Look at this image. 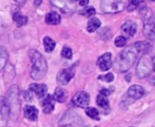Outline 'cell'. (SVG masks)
Masks as SVG:
<instances>
[{"label":"cell","instance_id":"6da1fadb","mask_svg":"<svg viewBox=\"0 0 155 127\" xmlns=\"http://www.w3.org/2000/svg\"><path fill=\"white\" fill-rule=\"evenodd\" d=\"M151 47V45L147 42H137L127 46L116 56L114 65V69L120 73L127 72L135 63L138 55L148 52Z\"/></svg>","mask_w":155,"mask_h":127},{"label":"cell","instance_id":"7a4b0ae2","mask_svg":"<svg viewBox=\"0 0 155 127\" xmlns=\"http://www.w3.org/2000/svg\"><path fill=\"white\" fill-rule=\"evenodd\" d=\"M2 109H3V112L1 114L2 118L5 116L12 117V118H15L16 116L18 117L19 110H20V101H19V91L16 85H12L9 88L3 101Z\"/></svg>","mask_w":155,"mask_h":127},{"label":"cell","instance_id":"3957f363","mask_svg":"<svg viewBox=\"0 0 155 127\" xmlns=\"http://www.w3.org/2000/svg\"><path fill=\"white\" fill-rule=\"evenodd\" d=\"M29 57L32 63L30 72L31 77L34 80L43 79L47 73V63L45 58L35 49L29 51Z\"/></svg>","mask_w":155,"mask_h":127},{"label":"cell","instance_id":"277c9868","mask_svg":"<svg viewBox=\"0 0 155 127\" xmlns=\"http://www.w3.org/2000/svg\"><path fill=\"white\" fill-rule=\"evenodd\" d=\"M154 60L149 54H143L136 66V76L139 79L145 78L151 75L153 70Z\"/></svg>","mask_w":155,"mask_h":127},{"label":"cell","instance_id":"5b68a950","mask_svg":"<svg viewBox=\"0 0 155 127\" xmlns=\"http://www.w3.org/2000/svg\"><path fill=\"white\" fill-rule=\"evenodd\" d=\"M140 15L143 17V21H144V27H143L144 35L149 40L153 41L155 38V23L151 9L147 7H143L140 11Z\"/></svg>","mask_w":155,"mask_h":127},{"label":"cell","instance_id":"8992f818","mask_svg":"<svg viewBox=\"0 0 155 127\" xmlns=\"http://www.w3.org/2000/svg\"><path fill=\"white\" fill-rule=\"evenodd\" d=\"M126 4L124 0H101L100 8L105 14L121 13L125 9Z\"/></svg>","mask_w":155,"mask_h":127},{"label":"cell","instance_id":"52a82bcc","mask_svg":"<svg viewBox=\"0 0 155 127\" xmlns=\"http://www.w3.org/2000/svg\"><path fill=\"white\" fill-rule=\"evenodd\" d=\"M83 125V119L77 113L74 111L66 112L59 123V125L61 126H82Z\"/></svg>","mask_w":155,"mask_h":127},{"label":"cell","instance_id":"ba28073f","mask_svg":"<svg viewBox=\"0 0 155 127\" xmlns=\"http://www.w3.org/2000/svg\"><path fill=\"white\" fill-rule=\"evenodd\" d=\"M51 3L64 14H73L76 10L75 2L73 0H51Z\"/></svg>","mask_w":155,"mask_h":127},{"label":"cell","instance_id":"9c48e42d","mask_svg":"<svg viewBox=\"0 0 155 127\" xmlns=\"http://www.w3.org/2000/svg\"><path fill=\"white\" fill-rule=\"evenodd\" d=\"M75 65H73L69 68H65L61 70L58 74H57V83L61 85H66L71 79L74 77V74H75Z\"/></svg>","mask_w":155,"mask_h":127},{"label":"cell","instance_id":"30bf717a","mask_svg":"<svg viewBox=\"0 0 155 127\" xmlns=\"http://www.w3.org/2000/svg\"><path fill=\"white\" fill-rule=\"evenodd\" d=\"M73 104L81 108H86L90 104V95L86 92H78L73 98Z\"/></svg>","mask_w":155,"mask_h":127},{"label":"cell","instance_id":"8fae6325","mask_svg":"<svg viewBox=\"0 0 155 127\" xmlns=\"http://www.w3.org/2000/svg\"><path fill=\"white\" fill-rule=\"evenodd\" d=\"M144 94H145V91L143 87L134 85L130 86V88L128 89L126 96L128 97V99H131L134 102V100L141 99L144 95Z\"/></svg>","mask_w":155,"mask_h":127},{"label":"cell","instance_id":"7c38bea8","mask_svg":"<svg viewBox=\"0 0 155 127\" xmlns=\"http://www.w3.org/2000/svg\"><path fill=\"white\" fill-rule=\"evenodd\" d=\"M97 65H98L99 68L101 69V71H108L113 65L112 54L111 53H105V54L102 55L98 58Z\"/></svg>","mask_w":155,"mask_h":127},{"label":"cell","instance_id":"4fadbf2b","mask_svg":"<svg viewBox=\"0 0 155 127\" xmlns=\"http://www.w3.org/2000/svg\"><path fill=\"white\" fill-rule=\"evenodd\" d=\"M136 31H137V25L134 21L128 20L122 25V32L128 38L133 37L136 34Z\"/></svg>","mask_w":155,"mask_h":127},{"label":"cell","instance_id":"5bb4252c","mask_svg":"<svg viewBox=\"0 0 155 127\" xmlns=\"http://www.w3.org/2000/svg\"><path fill=\"white\" fill-rule=\"evenodd\" d=\"M24 114L25 118L30 121L35 122L38 119V109L33 105H25L24 108Z\"/></svg>","mask_w":155,"mask_h":127},{"label":"cell","instance_id":"9a60e30c","mask_svg":"<svg viewBox=\"0 0 155 127\" xmlns=\"http://www.w3.org/2000/svg\"><path fill=\"white\" fill-rule=\"evenodd\" d=\"M42 108H43V111L45 114H50L54 111V99L52 95H48L43 100Z\"/></svg>","mask_w":155,"mask_h":127},{"label":"cell","instance_id":"2e32d148","mask_svg":"<svg viewBox=\"0 0 155 127\" xmlns=\"http://www.w3.org/2000/svg\"><path fill=\"white\" fill-rule=\"evenodd\" d=\"M47 86L44 84H41V85H38V84H32L29 87V90L33 93H35L37 97L41 98V97H44L45 95H46V92H47Z\"/></svg>","mask_w":155,"mask_h":127},{"label":"cell","instance_id":"e0dca14e","mask_svg":"<svg viewBox=\"0 0 155 127\" xmlns=\"http://www.w3.org/2000/svg\"><path fill=\"white\" fill-rule=\"evenodd\" d=\"M45 23L48 25H59L61 23V16L58 13L51 11L45 15Z\"/></svg>","mask_w":155,"mask_h":127},{"label":"cell","instance_id":"ac0fdd59","mask_svg":"<svg viewBox=\"0 0 155 127\" xmlns=\"http://www.w3.org/2000/svg\"><path fill=\"white\" fill-rule=\"evenodd\" d=\"M68 97V93L65 89L62 87H57L54 93V99L59 103H64Z\"/></svg>","mask_w":155,"mask_h":127},{"label":"cell","instance_id":"d6986e66","mask_svg":"<svg viewBox=\"0 0 155 127\" xmlns=\"http://www.w3.org/2000/svg\"><path fill=\"white\" fill-rule=\"evenodd\" d=\"M96 104L98 106H100L102 109H104V111L107 110V112L110 111V105H109V100L107 99V96L100 94L97 97H96Z\"/></svg>","mask_w":155,"mask_h":127},{"label":"cell","instance_id":"ffe728a7","mask_svg":"<svg viewBox=\"0 0 155 127\" xmlns=\"http://www.w3.org/2000/svg\"><path fill=\"white\" fill-rule=\"evenodd\" d=\"M100 26H101V21L97 17L90 18V20L88 21V24H87V31L89 33H94Z\"/></svg>","mask_w":155,"mask_h":127},{"label":"cell","instance_id":"44dd1931","mask_svg":"<svg viewBox=\"0 0 155 127\" xmlns=\"http://www.w3.org/2000/svg\"><path fill=\"white\" fill-rule=\"evenodd\" d=\"M13 19H14V22L15 23V25H17V27H21V26L26 25L27 21H28L27 16L21 15L20 12H15L13 16Z\"/></svg>","mask_w":155,"mask_h":127},{"label":"cell","instance_id":"7402d4cb","mask_svg":"<svg viewBox=\"0 0 155 127\" xmlns=\"http://www.w3.org/2000/svg\"><path fill=\"white\" fill-rule=\"evenodd\" d=\"M8 60V53L4 46H0V71L4 69Z\"/></svg>","mask_w":155,"mask_h":127},{"label":"cell","instance_id":"603a6c76","mask_svg":"<svg viewBox=\"0 0 155 127\" xmlns=\"http://www.w3.org/2000/svg\"><path fill=\"white\" fill-rule=\"evenodd\" d=\"M44 45H45V49L47 53H51L52 51H54V47H55V42L49 36H45L44 38Z\"/></svg>","mask_w":155,"mask_h":127},{"label":"cell","instance_id":"cb8c5ba5","mask_svg":"<svg viewBox=\"0 0 155 127\" xmlns=\"http://www.w3.org/2000/svg\"><path fill=\"white\" fill-rule=\"evenodd\" d=\"M85 114H86L87 116H89L90 118H92L94 120H96V121L100 120V114H99V112H98V110L96 108L88 107L85 110Z\"/></svg>","mask_w":155,"mask_h":127},{"label":"cell","instance_id":"d4e9b609","mask_svg":"<svg viewBox=\"0 0 155 127\" xmlns=\"http://www.w3.org/2000/svg\"><path fill=\"white\" fill-rule=\"evenodd\" d=\"M143 2H144V0H129V5L127 6V10L129 12L135 10L139 6V5L142 4Z\"/></svg>","mask_w":155,"mask_h":127},{"label":"cell","instance_id":"484cf974","mask_svg":"<svg viewBox=\"0 0 155 127\" xmlns=\"http://www.w3.org/2000/svg\"><path fill=\"white\" fill-rule=\"evenodd\" d=\"M95 13H96V11H95L94 7H93V6H87V7H85L84 10H82L80 14L83 15L84 16L90 17V16L95 15Z\"/></svg>","mask_w":155,"mask_h":127},{"label":"cell","instance_id":"4316f807","mask_svg":"<svg viewBox=\"0 0 155 127\" xmlns=\"http://www.w3.org/2000/svg\"><path fill=\"white\" fill-rule=\"evenodd\" d=\"M114 44H115V45L117 47H124V46H125V45H126V37L123 36V35L117 36L115 38Z\"/></svg>","mask_w":155,"mask_h":127},{"label":"cell","instance_id":"83f0119b","mask_svg":"<svg viewBox=\"0 0 155 127\" xmlns=\"http://www.w3.org/2000/svg\"><path fill=\"white\" fill-rule=\"evenodd\" d=\"M62 55H63V57H64L66 59H72V57H73L72 49L68 46H64L62 50Z\"/></svg>","mask_w":155,"mask_h":127},{"label":"cell","instance_id":"f1b7e54d","mask_svg":"<svg viewBox=\"0 0 155 127\" xmlns=\"http://www.w3.org/2000/svg\"><path fill=\"white\" fill-rule=\"evenodd\" d=\"M98 79L104 81V82H107V83H112L114 80V75L112 73H108L104 75H100L98 77Z\"/></svg>","mask_w":155,"mask_h":127},{"label":"cell","instance_id":"f546056e","mask_svg":"<svg viewBox=\"0 0 155 127\" xmlns=\"http://www.w3.org/2000/svg\"><path fill=\"white\" fill-rule=\"evenodd\" d=\"M75 3H78L82 6H85L89 4V0H73Z\"/></svg>","mask_w":155,"mask_h":127},{"label":"cell","instance_id":"4dcf8cb0","mask_svg":"<svg viewBox=\"0 0 155 127\" xmlns=\"http://www.w3.org/2000/svg\"><path fill=\"white\" fill-rule=\"evenodd\" d=\"M111 89H103V90H101V92H100V94H103V95H109L110 94H111Z\"/></svg>","mask_w":155,"mask_h":127},{"label":"cell","instance_id":"1f68e13d","mask_svg":"<svg viewBox=\"0 0 155 127\" xmlns=\"http://www.w3.org/2000/svg\"><path fill=\"white\" fill-rule=\"evenodd\" d=\"M20 6H22L23 5H25V2H26V0H15Z\"/></svg>","mask_w":155,"mask_h":127},{"label":"cell","instance_id":"d6a6232c","mask_svg":"<svg viewBox=\"0 0 155 127\" xmlns=\"http://www.w3.org/2000/svg\"><path fill=\"white\" fill-rule=\"evenodd\" d=\"M41 3H42V0H35V5L36 6L40 5Z\"/></svg>","mask_w":155,"mask_h":127},{"label":"cell","instance_id":"836d02e7","mask_svg":"<svg viewBox=\"0 0 155 127\" xmlns=\"http://www.w3.org/2000/svg\"></svg>","mask_w":155,"mask_h":127}]
</instances>
